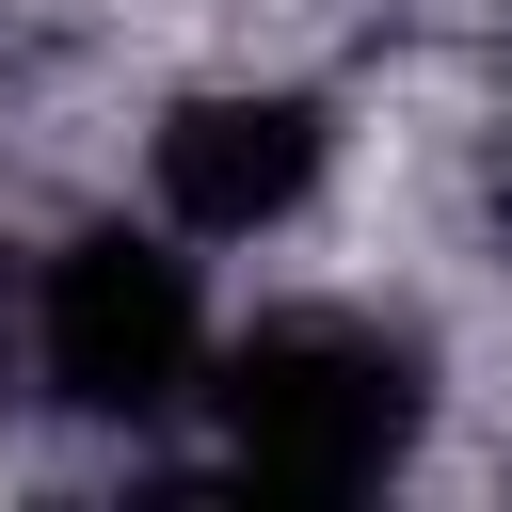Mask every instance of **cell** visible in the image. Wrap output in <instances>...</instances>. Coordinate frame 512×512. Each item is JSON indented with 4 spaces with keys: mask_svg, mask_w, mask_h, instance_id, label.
<instances>
[{
    "mask_svg": "<svg viewBox=\"0 0 512 512\" xmlns=\"http://www.w3.org/2000/svg\"><path fill=\"white\" fill-rule=\"evenodd\" d=\"M16 336H32V384L64 416H96V432L192 416L208 400V352H224L208 272H192L176 224H80V240H48L32 288H16Z\"/></svg>",
    "mask_w": 512,
    "mask_h": 512,
    "instance_id": "7a4b0ae2",
    "label": "cell"
},
{
    "mask_svg": "<svg viewBox=\"0 0 512 512\" xmlns=\"http://www.w3.org/2000/svg\"><path fill=\"white\" fill-rule=\"evenodd\" d=\"M208 448L288 496H384L432 448V352L368 304H272L208 352Z\"/></svg>",
    "mask_w": 512,
    "mask_h": 512,
    "instance_id": "6da1fadb",
    "label": "cell"
},
{
    "mask_svg": "<svg viewBox=\"0 0 512 512\" xmlns=\"http://www.w3.org/2000/svg\"><path fill=\"white\" fill-rule=\"evenodd\" d=\"M336 176V96L320 80H192L144 128V208L176 240H272Z\"/></svg>",
    "mask_w": 512,
    "mask_h": 512,
    "instance_id": "3957f363",
    "label": "cell"
}]
</instances>
